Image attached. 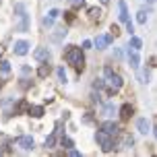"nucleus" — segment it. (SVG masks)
<instances>
[{"instance_id":"nucleus-1","label":"nucleus","mask_w":157,"mask_h":157,"mask_svg":"<svg viewBox=\"0 0 157 157\" xmlns=\"http://www.w3.org/2000/svg\"><path fill=\"white\" fill-rule=\"evenodd\" d=\"M64 58L66 62L72 64L77 71H83V64H85V56H83V48H77V46H68L66 52H64Z\"/></svg>"},{"instance_id":"nucleus-2","label":"nucleus","mask_w":157,"mask_h":157,"mask_svg":"<svg viewBox=\"0 0 157 157\" xmlns=\"http://www.w3.org/2000/svg\"><path fill=\"white\" fill-rule=\"evenodd\" d=\"M15 17H17L15 29L17 31H27V29H29V15H27V10H25L23 2H17L15 4Z\"/></svg>"},{"instance_id":"nucleus-3","label":"nucleus","mask_w":157,"mask_h":157,"mask_svg":"<svg viewBox=\"0 0 157 157\" xmlns=\"http://www.w3.org/2000/svg\"><path fill=\"white\" fill-rule=\"evenodd\" d=\"M105 85L110 87V93H116V91H120L122 89V85H124V81H122V77L120 75H116V72L112 71L110 66H105Z\"/></svg>"},{"instance_id":"nucleus-4","label":"nucleus","mask_w":157,"mask_h":157,"mask_svg":"<svg viewBox=\"0 0 157 157\" xmlns=\"http://www.w3.org/2000/svg\"><path fill=\"white\" fill-rule=\"evenodd\" d=\"M95 141L101 145L103 153H112V151H114V139H112V134L103 132V130H97V132H95Z\"/></svg>"},{"instance_id":"nucleus-5","label":"nucleus","mask_w":157,"mask_h":157,"mask_svg":"<svg viewBox=\"0 0 157 157\" xmlns=\"http://www.w3.org/2000/svg\"><path fill=\"white\" fill-rule=\"evenodd\" d=\"M17 147L23 151H33L35 149V141H33L31 136H19L17 139Z\"/></svg>"},{"instance_id":"nucleus-6","label":"nucleus","mask_w":157,"mask_h":157,"mask_svg":"<svg viewBox=\"0 0 157 157\" xmlns=\"http://www.w3.org/2000/svg\"><path fill=\"white\" fill-rule=\"evenodd\" d=\"M114 41V35H99V37H95L93 46L97 48V50H103V48H108Z\"/></svg>"},{"instance_id":"nucleus-7","label":"nucleus","mask_w":157,"mask_h":157,"mask_svg":"<svg viewBox=\"0 0 157 157\" xmlns=\"http://www.w3.org/2000/svg\"><path fill=\"white\" fill-rule=\"evenodd\" d=\"M99 130H103V132H108V134H116L118 130H120V126H118L116 122H112V120H105V122H101Z\"/></svg>"},{"instance_id":"nucleus-8","label":"nucleus","mask_w":157,"mask_h":157,"mask_svg":"<svg viewBox=\"0 0 157 157\" xmlns=\"http://www.w3.org/2000/svg\"><path fill=\"white\" fill-rule=\"evenodd\" d=\"M58 17H60V10H58V8H52V10L44 17V25H46V27H54V21Z\"/></svg>"},{"instance_id":"nucleus-9","label":"nucleus","mask_w":157,"mask_h":157,"mask_svg":"<svg viewBox=\"0 0 157 157\" xmlns=\"http://www.w3.org/2000/svg\"><path fill=\"white\" fill-rule=\"evenodd\" d=\"M27 52H29V41H25V39L15 41V54L17 56H25Z\"/></svg>"},{"instance_id":"nucleus-10","label":"nucleus","mask_w":157,"mask_h":157,"mask_svg":"<svg viewBox=\"0 0 157 157\" xmlns=\"http://www.w3.org/2000/svg\"><path fill=\"white\" fill-rule=\"evenodd\" d=\"M128 64H130V68H134V71H139V66H141L139 54H136L134 50H130V48H128Z\"/></svg>"},{"instance_id":"nucleus-11","label":"nucleus","mask_w":157,"mask_h":157,"mask_svg":"<svg viewBox=\"0 0 157 157\" xmlns=\"http://www.w3.org/2000/svg\"><path fill=\"white\" fill-rule=\"evenodd\" d=\"M118 19H120L122 23L128 21V6H126L124 0H120V2H118Z\"/></svg>"},{"instance_id":"nucleus-12","label":"nucleus","mask_w":157,"mask_h":157,"mask_svg":"<svg viewBox=\"0 0 157 157\" xmlns=\"http://www.w3.org/2000/svg\"><path fill=\"white\" fill-rule=\"evenodd\" d=\"M33 58H35L37 62H46L48 58H50V50H48V48H37V50L33 52Z\"/></svg>"},{"instance_id":"nucleus-13","label":"nucleus","mask_w":157,"mask_h":157,"mask_svg":"<svg viewBox=\"0 0 157 157\" xmlns=\"http://www.w3.org/2000/svg\"><path fill=\"white\" fill-rule=\"evenodd\" d=\"M136 128H139V132L147 134L151 130V122L147 120V118H139V120H136Z\"/></svg>"},{"instance_id":"nucleus-14","label":"nucleus","mask_w":157,"mask_h":157,"mask_svg":"<svg viewBox=\"0 0 157 157\" xmlns=\"http://www.w3.org/2000/svg\"><path fill=\"white\" fill-rule=\"evenodd\" d=\"M27 114L33 116V118H41L44 116V108H41V105H29V108H27Z\"/></svg>"},{"instance_id":"nucleus-15","label":"nucleus","mask_w":157,"mask_h":157,"mask_svg":"<svg viewBox=\"0 0 157 157\" xmlns=\"http://www.w3.org/2000/svg\"><path fill=\"white\" fill-rule=\"evenodd\" d=\"M130 116H132V105H130V103H124V105L120 108V118H122V120H128Z\"/></svg>"},{"instance_id":"nucleus-16","label":"nucleus","mask_w":157,"mask_h":157,"mask_svg":"<svg viewBox=\"0 0 157 157\" xmlns=\"http://www.w3.org/2000/svg\"><path fill=\"white\" fill-rule=\"evenodd\" d=\"M147 19H149V10H147V8H141V10L136 13V21L141 25H147Z\"/></svg>"},{"instance_id":"nucleus-17","label":"nucleus","mask_w":157,"mask_h":157,"mask_svg":"<svg viewBox=\"0 0 157 157\" xmlns=\"http://www.w3.org/2000/svg\"><path fill=\"white\" fill-rule=\"evenodd\" d=\"M27 108H29V103L25 101V99H21V101L17 103V108H15V112H17V114H27Z\"/></svg>"},{"instance_id":"nucleus-18","label":"nucleus","mask_w":157,"mask_h":157,"mask_svg":"<svg viewBox=\"0 0 157 157\" xmlns=\"http://www.w3.org/2000/svg\"><path fill=\"white\" fill-rule=\"evenodd\" d=\"M56 136H58V130H54V132L46 139V149H52V147L56 145Z\"/></svg>"},{"instance_id":"nucleus-19","label":"nucleus","mask_w":157,"mask_h":157,"mask_svg":"<svg viewBox=\"0 0 157 157\" xmlns=\"http://www.w3.org/2000/svg\"><path fill=\"white\" fill-rule=\"evenodd\" d=\"M48 75H50V66H48V64H41V66H39V71H37V77L39 78H46Z\"/></svg>"},{"instance_id":"nucleus-20","label":"nucleus","mask_w":157,"mask_h":157,"mask_svg":"<svg viewBox=\"0 0 157 157\" xmlns=\"http://www.w3.org/2000/svg\"><path fill=\"white\" fill-rule=\"evenodd\" d=\"M130 48H132V50H141V48H143V41L139 37L130 35Z\"/></svg>"},{"instance_id":"nucleus-21","label":"nucleus","mask_w":157,"mask_h":157,"mask_svg":"<svg viewBox=\"0 0 157 157\" xmlns=\"http://www.w3.org/2000/svg\"><path fill=\"white\" fill-rule=\"evenodd\" d=\"M122 145H124V147H132L134 139L130 136V134H122Z\"/></svg>"},{"instance_id":"nucleus-22","label":"nucleus","mask_w":157,"mask_h":157,"mask_svg":"<svg viewBox=\"0 0 157 157\" xmlns=\"http://www.w3.org/2000/svg\"><path fill=\"white\" fill-rule=\"evenodd\" d=\"M64 35H66V29H58L56 33H52V41H60Z\"/></svg>"},{"instance_id":"nucleus-23","label":"nucleus","mask_w":157,"mask_h":157,"mask_svg":"<svg viewBox=\"0 0 157 157\" xmlns=\"http://www.w3.org/2000/svg\"><path fill=\"white\" fill-rule=\"evenodd\" d=\"M87 13H89V17H91V19H99V15H101V10H99V8H95V6H91Z\"/></svg>"},{"instance_id":"nucleus-24","label":"nucleus","mask_w":157,"mask_h":157,"mask_svg":"<svg viewBox=\"0 0 157 157\" xmlns=\"http://www.w3.org/2000/svg\"><path fill=\"white\" fill-rule=\"evenodd\" d=\"M0 72H2V75H8V72H10V64H8L6 60L0 62Z\"/></svg>"},{"instance_id":"nucleus-25","label":"nucleus","mask_w":157,"mask_h":157,"mask_svg":"<svg viewBox=\"0 0 157 157\" xmlns=\"http://www.w3.org/2000/svg\"><path fill=\"white\" fill-rule=\"evenodd\" d=\"M56 75H58V78H60V83H66V72H64L62 66H58V68H56Z\"/></svg>"},{"instance_id":"nucleus-26","label":"nucleus","mask_w":157,"mask_h":157,"mask_svg":"<svg viewBox=\"0 0 157 157\" xmlns=\"http://www.w3.org/2000/svg\"><path fill=\"white\" fill-rule=\"evenodd\" d=\"M93 87L97 89V91H101V89H105V81H103V78H95Z\"/></svg>"},{"instance_id":"nucleus-27","label":"nucleus","mask_w":157,"mask_h":157,"mask_svg":"<svg viewBox=\"0 0 157 157\" xmlns=\"http://www.w3.org/2000/svg\"><path fill=\"white\" fill-rule=\"evenodd\" d=\"M62 147H66V149H71V147H75V143H72V139H68V136H62Z\"/></svg>"},{"instance_id":"nucleus-28","label":"nucleus","mask_w":157,"mask_h":157,"mask_svg":"<svg viewBox=\"0 0 157 157\" xmlns=\"http://www.w3.org/2000/svg\"><path fill=\"white\" fill-rule=\"evenodd\" d=\"M112 112H114V105H112V103L103 105V114H105V116H112Z\"/></svg>"},{"instance_id":"nucleus-29","label":"nucleus","mask_w":157,"mask_h":157,"mask_svg":"<svg viewBox=\"0 0 157 157\" xmlns=\"http://www.w3.org/2000/svg\"><path fill=\"white\" fill-rule=\"evenodd\" d=\"M126 31L130 33V35H132V33H134V25L130 23V19H128V21H126Z\"/></svg>"},{"instance_id":"nucleus-30","label":"nucleus","mask_w":157,"mask_h":157,"mask_svg":"<svg viewBox=\"0 0 157 157\" xmlns=\"http://www.w3.org/2000/svg\"><path fill=\"white\" fill-rule=\"evenodd\" d=\"M68 157H81V153H78L77 149H72V147H71V149H68Z\"/></svg>"},{"instance_id":"nucleus-31","label":"nucleus","mask_w":157,"mask_h":157,"mask_svg":"<svg viewBox=\"0 0 157 157\" xmlns=\"http://www.w3.org/2000/svg\"><path fill=\"white\" fill-rule=\"evenodd\" d=\"M71 4H72V6H83L85 0H71Z\"/></svg>"},{"instance_id":"nucleus-32","label":"nucleus","mask_w":157,"mask_h":157,"mask_svg":"<svg viewBox=\"0 0 157 157\" xmlns=\"http://www.w3.org/2000/svg\"><path fill=\"white\" fill-rule=\"evenodd\" d=\"M91 46H93V41H89V39L83 41V48H85V50H87V48H91Z\"/></svg>"},{"instance_id":"nucleus-33","label":"nucleus","mask_w":157,"mask_h":157,"mask_svg":"<svg viewBox=\"0 0 157 157\" xmlns=\"http://www.w3.org/2000/svg\"><path fill=\"white\" fill-rule=\"evenodd\" d=\"M21 72H23V75H29V72H31V68H29V66H23V68H21Z\"/></svg>"},{"instance_id":"nucleus-34","label":"nucleus","mask_w":157,"mask_h":157,"mask_svg":"<svg viewBox=\"0 0 157 157\" xmlns=\"http://www.w3.org/2000/svg\"><path fill=\"white\" fill-rule=\"evenodd\" d=\"M153 2H155V0H149V4H153Z\"/></svg>"},{"instance_id":"nucleus-35","label":"nucleus","mask_w":157,"mask_h":157,"mask_svg":"<svg viewBox=\"0 0 157 157\" xmlns=\"http://www.w3.org/2000/svg\"><path fill=\"white\" fill-rule=\"evenodd\" d=\"M101 2H108V0H101Z\"/></svg>"}]
</instances>
